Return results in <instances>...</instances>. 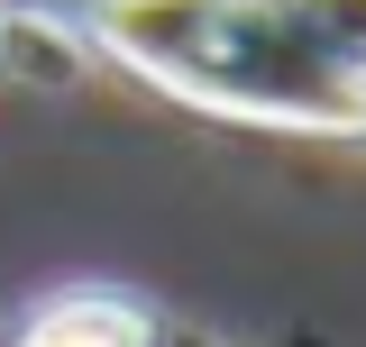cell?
Masks as SVG:
<instances>
[{"instance_id": "obj_1", "label": "cell", "mask_w": 366, "mask_h": 347, "mask_svg": "<svg viewBox=\"0 0 366 347\" xmlns=\"http://www.w3.org/2000/svg\"><path fill=\"white\" fill-rule=\"evenodd\" d=\"M92 37L147 83L238 119H293V129H357L366 83L339 74L284 0H92Z\"/></svg>"}, {"instance_id": "obj_2", "label": "cell", "mask_w": 366, "mask_h": 347, "mask_svg": "<svg viewBox=\"0 0 366 347\" xmlns=\"http://www.w3.org/2000/svg\"><path fill=\"white\" fill-rule=\"evenodd\" d=\"M284 19H293L339 74H357V83H366V0H284Z\"/></svg>"}, {"instance_id": "obj_3", "label": "cell", "mask_w": 366, "mask_h": 347, "mask_svg": "<svg viewBox=\"0 0 366 347\" xmlns=\"http://www.w3.org/2000/svg\"><path fill=\"white\" fill-rule=\"evenodd\" d=\"M28 347H147V329L110 302H74V311H46L28 329Z\"/></svg>"}]
</instances>
